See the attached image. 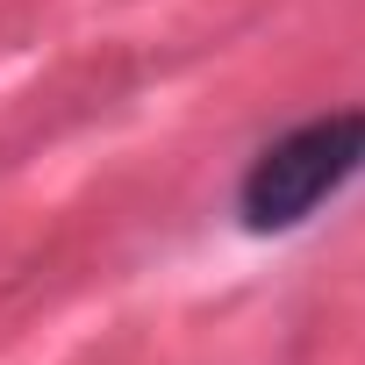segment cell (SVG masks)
I'll use <instances>...</instances> for the list:
<instances>
[{"label":"cell","mask_w":365,"mask_h":365,"mask_svg":"<svg viewBox=\"0 0 365 365\" xmlns=\"http://www.w3.org/2000/svg\"><path fill=\"white\" fill-rule=\"evenodd\" d=\"M358 172H365V108L315 115V122L272 136V143L251 158L244 187H237V215H244V230H258V237L294 230V222H308L329 194H344Z\"/></svg>","instance_id":"obj_1"}]
</instances>
